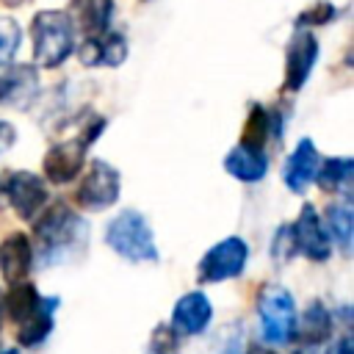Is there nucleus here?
Returning <instances> with one entry per match:
<instances>
[{
	"label": "nucleus",
	"mask_w": 354,
	"mask_h": 354,
	"mask_svg": "<svg viewBox=\"0 0 354 354\" xmlns=\"http://www.w3.org/2000/svg\"><path fill=\"white\" fill-rule=\"evenodd\" d=\"M19 41H22L19 25L14 19H8V17H0V66L11 64V58L19 50Z\"/></svg>",
	"instance_id": "obj_23"
},
{
	"label": "nucleus",
	"mask_w": 354,
	"mask_h": 354,
	"mask_svg": "<svg viewBox=\"0 0 354 354\" xmlns=\"http://www.w3.org/2000/svg\"><path fill=\"white\" fill-rule=\"evenodd\" d=\"M102 127H105L102 116H86V124L77 130V136L53 144L47 149L44 160H41L44 180H50V183H69V180H75L83 171V166H86V149L97 141Z\"/></svg>",
	"instance_id": "obj_4"
},
{
	"label": "nucleus",
	"mask_w": 354,
	"mask_h": 354,
	"mask_svg": "<svg viewBox=\"0 0 354 354\" xmlns=\"http://www.w3.org/2000/svg\"><path fill=\"white\" fill-rule=\"evenodd\" d=\"M3 194L11 202L14 213L19 218H25V221H33L44 210V205L50 199L47 183L39 174H30V171H14V174H8V180L3 183Z\"/></svg>",
	"instance_id": "obj_9"
},
{
	"label": "nucleus",
	"mask_w": 354,
	"mask_h": 354,
	"mask_svg": "<svg viewBox=\"0 0 354 354\" xmlns=\"http://www.w3.org/2000/svg\"><path fill=\"white\" fill-rule=\"evenodd\" d=\"M119 188H122L119 171L113 166H108L105 160H91L88 171L83 174V180L75 191V199L83 210L97 213V210L111 207L119 199Z\"/></svg>",
	"instance_id": "obj_8"
},
{
	"label": "nucleus",
	"mask_w": 354,
	"mask_h": 354,
	"mask_svg": "<svg viewBox=\"0 0 354 354\" xmlns=\"http://www.w3.org/2000/svg\"><path fill=\"white\" fill-rule=\"evenodd\" d=\"M3 313H6V307H3V293H0V326H3Z\"/></svg>",
	"instance_id": "obj_31"
},
{
	"label": "nucleus",
	"mask_w": 354,
	"mask_h": 354,
	"mask_svg": "<svg viewBox=\"0 0 354 354\" xmlns=\"http://www.w3.org/2000/svg\"><path fill=\"white\" fill-rule=\"evenodd\" d=\"M149 354H180V335L171 326H158L149 337Z\"/></svg>",
	"instance_id": "obj_24"
},
{
	"label": "nucleus",
	"mask_w": 354,
	"mask_h": 354,
	"mask_svg": "<svg viewBox=\"0 0 354 354\" xmlns=\"http://www.w3.org/2000/svg\"><path fill=\"white\" fill-rule=\"evenodd\" d=\"M33 266V243L25 232H14L0 243V274L8 285L22 282Z\"/></svg>",
	"instance_id": "obj_16"
},
{
	"label": "nucleus",
	"mask_w": 354,
	"mask_h": 354,
	"mask_svg": "<svg viewBox=\"0 0 354 354\" xmlns=\"http://www.w3.org/2000/svg\"><path fill=\"white\" fill-rule=\"evenodd\" d=\"M335 332V315L326 310L324 301H310L304 307L301 315H296V332H293V340H299L304 348H313V346H321V343H329Z\"/></svg>",
	"instance_id": "obj_15"
},
{
	"label": "nucleus",
	"mask_w": 354,
	"mask_h": 354,
	"mask_svg": "<svg viewBox=\"0 0 354 354\" xmlns=\"http://www.w3.org/2000/svg\"><path fill=\"white\" fill-rule=\"evenodd\" d=\"M213 318V304L202 290H191L177 299L171 310V329L177 335H202L210 326Z\"/></svg>",
	"instance_id": "obj_13"
},
{
	"label": "nucleus",
	"mask_w": 354,
	"mask_h": 354,
	"mask_svg": "<svg viewBox=\"0 0 354 354\" xmlns=\"http://www.w3.org/2000/svg\"><path fill=\"white\" fill-rule=\"evenodd\" d=\"M33 58L44 69L61 66L75 50V25L66 11H39L30 25Z\"/></svg>",
	"instance_id": "obj_3"
},
{
	"label": "nucleus",
	"mask_w": 354,
	"mask_h": 354,
	"mask_svg": "<svg viewBox=\"0 0 354 354\" xmlns=\"http://www.w3.org/2000/svg\"><path fill=\"white\" fill-rule=\"evenodd\" d=\"M224 169L241 180V183H257L266 177L268 171V158L263 149H254V147H246V144H238L227 152L224 158Z\"/></svg>",
	"instance_id": "obj_19"
},
{
	"label": "nucleus",
	"mask_w": 354,
	"mask_h": 354,
	"mask_svg": "<svg viewBox=\"0 0 354 354\" xmlns=\"http://www.w3.org/2000/svg\"><path fill=\"white\" fill-rule=\"evenodd\" d=\"M0 3H6V6H19V3H28V0H0Z\"/></svg>",
	"instance_id": "obj_30"
},
{
	"label": "nucleus",
	"mask_w": 354,
	"mask_h": 354,
	"mask_svg": "<svg viewBox=\"0 0 354 354\" xmlns=\"http://www.w3.org/2000/svg\"><path fill=\"white\" fill-rule=\"evenodd\" d=\"M293 354H313V348H299V351H293Z\"/></svg>",
	"instance_id": "obj_32"
},
{
	"label": "nucleus",
	"mask_w": 354,
	"mask_h": 354,
	"mask_svg": "<svg viewBox=\"0 0 354 354\" xmlns=\"http://www.w3.org/2000/svg\"><path fill=\"white\" fill-rule=\"evenodd\" d=\"M14 138H17V133H14V127H11L8 122H0V155H6V152L11 149V144H14Z\"/></svg>",
	"instance_id": "obj_28"
},
{
	"label": "nucleus",
	"mask_w": 354,
	"mask_h": 354,
	"mask_svg": "<svg viewBox=\"0 0 354 354\" xmlns=\"http://www.w3.org/2000/svg\"><path fill=\"white\" fill-rule=\"evenodd\" d=\"M66 14H69L75 30H80L83 36H100L108 30V22L113 14V0H72Z\"/></svg>",
	"instance_id": "obj_18"
},
{
	"label": "nucleus",
	"mask_w": 354,
	"mask_h": 354,
	"mask_svg": "<svg viewBox=\"0 0 354 354\" xmlns=\"http://www.w3.org/2000/svg\"><path fill=\"white\" fill-rule=\"evenodd\" d=\"M326 354H354V340H351V335L346 332V335H340L337 340H332V346L326 348Z\"/></svg>",
	"instance_id": "obj_27"
},
{
	"label": "nucleus",
	"mask_w": 354,
	"mask_h": 354,
	"mask_svg": "<svg viewBox=\"0 0 354 354\" xmlns=\"http://www.w3.org/2000/svg\"><path fill=\"white\" fill-rule=\"evenodd\" d=\"M105 243L124 260L133 263H155L158 246L147 218L138 210H122L105 230Z\"/></svg>",
	"instance_id": "obj_5"
},
{
	"label": "nucleus",
	"mask_w": 354,
	"mask_h": 354,
	"mask_svg": "<svg viewBox=\"0 0 354 354\" xmlns=\"http://www.w3.org/2000/svg\"><path fill=\"white\" fill-rule=\"evenodd\" d=\"M296 301L290 290L282 285H266L257 296V318H260V335L271 346H282L293 340L296 332Z\"/></svg>",
	"instance_id": "obj_6"
},
{
	"label": "nucleus",
	"mask_w": 354,
	"mask_h": 354,
	"mask_svg": "<svg viewBox=\"0 0 354 354\" xmlns=\"http://www.w3.org/2000/svg\"><path fill=\"white\" fill-rule=\"evenodd\" d=\"M77 58L83 66H119L127 58V41L122 33L105 30L100 36H86L77 47Z\"/></svg>",
	"instance_id": "obj_14"
},
{
	"label": "nucleus",
	"mask_w": 354,
	"mask_h": 354,
	"mask_svg": "<svg viewBox=\"0 0 354 354\" xmlns=\"http://www.w3.org/2000/svg\"><path fill=\"white\" fill-rule=\"evenodd\" d=\"M39 69L33 64H14L0 72V105L11 111H28L39 97Z\"/></svg>",
	"instance_id": "obj_10"
},
{
	"label": "nucleus",
	"mask_w": 354,
	"mask_h": 354,
	"mask_svg": "<svg viewBox=\"0 0 354 354\" xmlns=\"http://www.w3.org/2000/svg\"><path fill=\"white\" fill-rule=\"evenodd\" d=\"M332 17H335V6L326 3V0H318L313 8H307L296 19V28H301V25H326V22H332Z\"/></svg>",
	"instance_id": "obj_26"
},
{
	"label": "nucleus",
	"mask_w": 354,
	"mask_h": 354,
	"mask_svg": "<svg viewBox=\"0 0 354 354\" xmlns=\"http://www.w3.org/2000/svg\"><path fill=\"white\" fill-rule=\"evenodd\" d=\"M290 232H293V243H296V252L315 260V263H324L329 260L332 254V241L326 235V227L324 221L318 218L315 207L313 205H304L299 218L290 224Z\"/></svg>",
	"instance_id": "obj_12"
},
{
	"label": "nucleus",
	"mask_w": 354,
	"mask_h": 354,
	"mask_svg": "<svg viewBox=\"0 0 354 354\" xmlns=\"http://www.w3.org/2000/svg\"><path fill=\"white\" fill-rule=\"evenodd\" d=\"M324 227H326L329 241H335V243L340 246V252L348 254V252H351V235H354V213H351L348 199L332 202V205L326 207V221H324Z\"/></svg>",
	"instance_id": "obj_21"
},
{
	"label": "nucleus",
	"mask_w": 354,
	"mask_h": 354,
	"mask_svg": "<svg viewBox=\"0 0 354 354\" xmlns=\"http://www.w3.org/2000/svg\"><path fill=\"white\" fill-rule=\"evenodd\" d=\"M0 354H19L17 348H6V351H0Z\"/></svg>",
	"instance_id": "obj_33"
},
{
	"label": "nucleus",
	"mask_w": 354,
	"mask_h": 354,
	"mask_svg": "<svg viewBox=\"0 0 354 354\" xmlns=\"http://www.w3.org/2000/svg\"><path fill=\"white\" fill-rule=\"evenodd\" d=\"M351 174H354V160L351 158H332L326 163L318 166V185L324 191H332V194H346L348 196V183H351Z\"/></svg>",
	"instance_id": "obj_22"
},
{
	"label": "nucleus",
	"mask_w": 354,
	"mask_h": 354,
	"mask_svg": "<svg viewBox=\"0 0 354 354\" xmlns=\"http://www.w3.org/2000/svg\"><path fill=\"white\" fill-rule=\"evenodd\" d=\"M318 166H321V158H318V149L310 138H301L296 144V149L290 152L288 163H285V185L293 191V194H301L318 174Z\"/></svg>",
	"instance_id": "obj_17"
},
{
	"label": "nucleus",
	"mask_w": 354,
	"mask_h": 354,
	"mask_svg": "<svg viewBox=\"0 0 354 354\" xmlns=\"http://www.w3.org/2000/svg\"><path fill=\"white\" fill-rule=\"evenodd\" d=\"M3 307L8 318L17 324V343L25 348L41 346L53 332V313L58 307L55 296H39V290L22 279L11 285V290L3 296Z\"/></svg>",
	"instance_id": "obj_1"
},
{
	"label": "nucleus",
	"mask_w": 354,
	"mask_h": 354,
	"mask_svg": "<svg viewBox=\"0 0 354 354\" xmlns=\"http://www.w3.org/2000/svg\"><path fill=\"white\" fill-rule=\"evenodd\" d=\"M246 354H277V351H271V348H266V346H260V343H252V346L246 348Z\"/></svg>",
	"instance_id": "obj_29"
},
{
	"label": "nucleus",
	"mask_w": 354,
	"mask_h": 354,
	"mask_svg": "<svg viewBox=\"0 0 354 354\" xmlns=\"http://www.w3.org/2000/svg\"><path fill=\"white\" fill-rule=\"evenodd\" d=\"M249 260V246L243 238L230 235L224 241H218L216 246H210L205 252V257L196 266V279L199 282H224V279H235Z\"/></svg>",
	"instance_id": "obj_7"
},
{
	"label": "nucleus",
	"mask_w": 354,
	"mask_h": 354,
	"mask_svg": "<svg viewBox=\"0 0 354 354\" xmlns=\"http://www.w3.org/2000/svg\"><path fill=\"white\" fill-rule=\"evenodd\" d=\"M268 136H279V119L274 111L263 108V105H252L246 122H243V136L241 144L254 147V149H266Z\"/></svg>",
	"instance_id": "obj_20"
},
{
	"label": "nucleus",
	"mask_w": 354,
	"mask_h": 354,
	"mask_svg": "<svg viewBox=\"0 0 354 354\" xmlns=\"http://www.w3.org/2000/svg\"><path fill=\"white\" fill-rule=\"evenodd\" d=\"M315 58H318L315 36L304 28H296L290 41H288V50H285V83H282V88L285 91H299L304 86V80L310 77Z\"/></svg>",
	"instance_id": "obj_11"
},
{
	"label": "nucleus",
	"mask_w": 354,
	"mask_h": 354,
	"mask_svg": "<svg viewBox=\"0 0 354 354\" xmlns=\"http://www.w3.org/2000/svg\"><path fill=\"white\" fill-rule=\"evenodd\" d=\"M36 243H39V257L44 266L66 260L69 252L80 249L86 243V221L64 202L50 205L39 218H36Z\"/></svg>",
	"instance_id": "obj_2"
},
{
	"label": "nucleus",
	"mask_w": 354,
	"mask_h": 354,
	"mask_svg": "<svg viewBox=\"0 0 354 354\" xmlns=\"http://www.w3.org/2000/svg\"><path fill=\"white\" fill-rule=\"evenodd\" d=\"M271 254L277 263H288L290 257H296V243H293V232H290V224L279 227L277 235H274V243H271Z\"/></svg>",
	"instance_id": "obj_25"
}]
</instances>
